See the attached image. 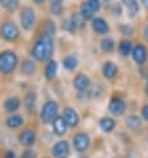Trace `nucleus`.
<instances>
[{
    "label": "nucleus",
    "mask_w": 148,
    "mask_h": 158,
    "mask_svg": "<svg viewBox=\"0 0 148 158\" xmlns=\"http://www.w3.org/2000/svg\"><path fill=\"white\" fill-rule=\"evenodd\" d=\"M132 57L138 64H143L147 60V49L143 44H138L132 48Z\"/></svg>",
    "instance_id": "6e6552de"
},
{
    "label": "nucleus",
    "mask_w": 148,
    "mask_h": 158,
    "mask_svg": "<svg viewBox=\"0 0 148 158\" xmlns=\"http://www.w3.org/2000/svg\"><path fill=\"white\" fill-rule=\"evenodd\" d=\"M23 122H24V120L21 116H11L7 120V126L8 128L15 129V128H19V126L23 125Z\"/></svg>",
    "instance_id": "4be33fe9"
},
{
    "label": "nucleus",
    "mask_w": 148,
    "mask_h": 158,
    "mask_svg": "<svg viewBox=\"0 0 148 158\" xmlns=\"http://www.w3.org/2000/svg\"><path fill=\"white\" fill-rule=\"evenodd\" d=\"M126 125L131 130H138L140 128V118L138 116H130L127 120H126Z\"/></svg>",
    "instance_id": "412c9836"
},
{
    "label": "nucleus",
    "mask_w": 148,
    "mask_h": 158,
    "mask_svg": "<svg viewBox=\"0 0 148 158\" xmlns=\"http://www.w3.org/2000/svg\"><path fill=\"white\" fill-rule=\"evenodd\" d=\"M53 124V130H54V133L57 134V135H62L65 131H66V122L64 121V118L62 117H56L54 118V121L52 122Z\"/></svg>",
    "instance_id": "4468645a"
},
{
    "label": "nucleus",
    "mask_w": 148,
    "mask_h": 158,
    "mask_svg": "<svg viewBox=\"0 0 148 158\" xmlns=\"http://www.w3.org/2000/svg\"><path fill=\"white\" fill-rule=\"evenodd\" d=\"M57 112H58V105L56 101H48L44 104V106L41 109V121L44 124H50L54 121V118L57 117Z\"/></svg>",
    "instance_id": "7ed1b4c3"
},
{
    "label": "nucleus",
    "mask_w": 148,
    "mask_h": 158,
    "mask_svg": "<svg viewBox=\"0 0 148 158\" xmlns=\"http://www.w3.org/2000/svg\"><path fill=\"white\" fill-rule=\"evenodd\" d=\"M62 64L68 71H73V69H76V67H77V59L73 57V56H68V57H65L62 60Z\"/></svg>",
    "instance_id": "a878e982"
},
{
    "label": "nucleus",
    "mask_w": 148,
    "mask_h": 158,
    "mask_svg": "<svg viewBox=\"0 0 148 158\" xmlns=\"http://www.w3.org/2000/svg\"><path fill=\"white\" fill-rule=\"evenodd\" d=\"M147 94H148V84H147Z\"/></svg>",
    "instance_id": "ea45409f"
},
{
    "label": "nucleus",
    "mask_w": 148,
    "mask_h": 158,
    "mask_svg": "<svg viewBox=\"0 0 148 158\" xmlns=\"http://www.w3.org/2000/svg\"><path fill=\"white\" fill-rule=\"evenodd\" d=\"M144 35H146V39L148 40V27L146 28V31H144Z\"/></svg>",
    "instance_id": "e433bc0d"
},
{
    "label": "nucleus",
    "mask_w": 148,
    "mask_h": 158,
    "mask_svg": "<svg viewBox=\"0 0 148 158\" xmlns=\"http://www.w3.org/2000/svg\"><path fill=\"white\" fill-rule=\"evenodd\" d=\"M89 84H90V80L86 74H78V76L74 78V86H76L77 90H86L89 88Z\"/></svg>",
    "instance_id": "ddd939ff"
},
{
    "label": "nucleus",
    "mask_w": 148,
    "mask_h": 158,
    "mask_svg": "<svg viewBox=\"0 0 148 158\" xmlns=\"http://www.w3.org/2000/svg\"><path fill=\"white\" fill-rule=\"evenodd\" d=\"M50 11L54 15H60L62 12V4H57V3H50Z\"/></svg>",
    "instance_id": "c756f323"
},
{
    "label": "nucleus",
    "mask_w": 148,
    "mask_h": 158,
    "mask_svg": "<svg viewBox=\"0 0 148 158\" xmlns=\"http://www.w3.org/2000/svg\"><path fill=\"white\" fill-rule=\"evenodd\" d=\"M102 49L104 52H107V53L112 52V51H114V41H112L111 39H108V37L103 39V40H102Z\"/></svg>",
    "instance_id": "cd10ccee"
},
{
    "label": "nucleus",
    "mask_w": 148,
    "mask_h": 158,
    "mask_svg": "<svg viewBox=\"0 0 148 158\" xmlns=\"http://www.w3.org/2000/svg\"><path fill=\"white\" fill-rule=\"evenodd\" d=\"M20 19H21V25H23V28L27 29V31L32 29L33 25H34V21H36L34 12H33L32 8H29V7H25L24 10L21 11Z\"/></svg>",
    "instance_id": "39448f33"
},
{
    "label": "nucleus",
    "mask_w": 148,
    "mask_h": 158,
    "mask_svg": "<svg viewBox=\"0 0 148 158\" xmlns=\"http://www.w3.org/2000/svg\"><path fill=\"white\" fill-rule=\"evenodd\" d=\"M108 109L114 116H122L124 113L126 105L120 98H112L110 105H108Z\"/></svg>",
    "instance_id": "1a4fd4ad"
},
{
    "label": "nucleus",
    "mask_w": 148,
    "mask_h": 158,
    "mask_svg": "<svg viewBox=\"0 0 148 158\" xmlns=\"http://www.w3.org/2000/svg\"><path fill=\"white\" fill-rule=\"evenodd\" d=\"M99 126H101V129L103 131H111L112 129H114V126H115V122L112 118H108V117H104L101 120V122H99Z\"/></svg>",
    "instance_id": "aec40b11"
},
{
    "label": "nucleus",
    "mask_w": 148,
    "mask_h": 158,
    "mask_svg": "<svg viewBox=\"0 0 148 158\" xmlns=\"http://www.w3.org/2000/svg\"><path fill=\"white\" fill-rule=\"evenodd\" d=\"M0 3L8 11H15L19 6V0H0Z\"/></svg>",
    "instance_id": "bb28decb"
},
{
    "label": "nucleus",
    "mask_w": 148,
    "mask_h": 158,
    "mask_svg": "<svg viewBox=\"0 0 148 158\" xmlns=\"http://www.w3.org/2000/svg\"><path fill=\"white\" fill-rule=\"evenodd\" d=\"M91 25H93V29L99 35H103V33L108 32V24L102 19V17H95V19H93Z\"/></svg>",
    "instance_id": "f8f14e48"
},
{
    "label": "nucleus",
    "mask_w": 148,
    "mask_h": 158,
    "mask_svg": "<svg viewBox=\"0 0 148 158\" xmlns=\"http://www.w3.org/2000/svg\"><path fill=\"white\" fill-rule=\"evenodd\" d=\"M119 52L122 56H128L132 52V45L128 40H122L119 43Z\"/></svg>",
    "instance_id": "b1692460"
},
{
    "label": "nucleus",
    "mask_w": 148,
    "mask_h": 158,
    "mask_svg": "<svg viewBox=\"0 0 148 158\" xmlns=\"http://www.w3.org/2000/svg\"><path fill=\"white\" fill-rule=\"evenodd\" d=\"M19 106H20V100L17 97H11L4 102V109L7 112H15L19 109Z\"/></svg>",
    "instance_id": "f3484780"
},
{
    "label": "nucleus",
    "mask_w": 148,
    "mask_h": 158,
    "mask_svg": "<svg viewBox=\"0 0 148 158\" xmlns=\"http://www.w3.org/2000/svg\"><path fill=\"white\" fill-rule=\"evenodd\" d=\"M57 74V63L54 60H50L45 67V77L46 80H53Z\"/></svg>",
    "instance_id": "dca6fc26"
},
{
    "label": "nucleus",
    "mask_w": 148,
    "mask_h": 158,
    "mask_svg": "<svg viewBox=\"0 0 148 158\" xmlns=\"http://www.w3.org/2000/svg\"><path fill=\"white\" fill-rule=\"evenodd\" d=\"M62 28L68 29V31H70V32L76 29V28L73 27V23H72V20H70V19H68V20H65V21H64V23H62Z\"/></svg>",
    "instance_id": "2f4dec72"
},
{
    "label": "nucleus",
    "mask_w": 148,
    "mask_h": 158,
    "mask_svg": "<svg viewBox=\"0 0 148 158\" xmlns=\"http://www.w3.org/2000/svg\"><path fill=\"white\" fill-rule=\"evenodd\" d=\"M34 139H36V133H34V130H32V129L24 130L19 137L20 143L24 145V146H30V145L34 142Z\"/></svg>",
    "instance_id": "9b49d317"
},
{
    "label": "nucleus",
    "mask_w": 148,
    "mask_h": 158,
    "mask_svg": "<svg viewBox=\"0 0 148 158\" xmlns=\"http://www.w3.org/2000/svg\"><path fill=\"white\" fill-rule=\"evenodd\" d=\"M69 143L66 141H60L57 142L52 149V153L56 158H66L69 156Z\"/></svg>",
    "instance_id": "0eeeda50"
},
{
    "label": "nucleus",
    "mask_w": 148,
    "mask_h": 158,
    "mask_svg": "<svg viewBox=\"0 0 148 158\" xmlns=\"http://www.w3.org/2000/svg\"><path fill=\"white\" fill-rule=\"evenodd\" d=\"M52 53H53V39L49 35L42 33L34 43L32 56L38 61H45L50 59Z\"/></svg>",
    "instance_id": "f257e3e1"
},
{
    "label": "nucleus",
    "mask_w": 148,
    "mask_h": 158,
    "mask_svg": "<svg viewBox=\"0 0 148 158\" xmlns=\"http://www.w3.org/2000/svg\"><path fill=\"white\" fill-rule=\"evenodd\" d=\"M62 0H50V3H57V4H61Z\"/></svg>",
    "instance_id": "c9c22d12"
},
{
    "label": "nucleus",
    "mask_w": 148,
    "mask_h": 158,
    "mask_svg": "<svg viewBox=\"0 0 148 158\" xmlns=\"http://www.w3.org/2000/svg\"><path fill=\"white\" fill-rule=\"evenodd\" d=\"M34 69H36V65L32 60H25L23 65H21V71H23L25 74H32L34 72Z\"/></svg>",
    "instance_id": "393cba45"
},
{
    "label": "nucleus",
    "mask_w": 148,
    "mask_h": 158,
    "mask_svg": "<svg viewBox=\"0 0 148 158\" xmlns=\"http://www.w3.org/2000/svg\"><path fill=\"white\" fill-rule=\"evenodd\" d=\"M124 3V6L127 7V10L130 12V15L134 16L138 14L139 11V6H138V0H122Z\"/></svg>",
    "instance_id": "5701e85b"
},
{
    "label": "nucleus",
    "mask_w": 148,
    "mask_h": 158,
    "mask_svg": "<svg viewBox=\"0 0 148 158\" xmlns=\"http://www.w3.org/2000/svg\"><path fill=\"white\" fill-rule=\"evenodd\" d=\"M81 12L80 14L82 15V17H84L85 20H88V19H93V15H94V11H93V8H91L88 2H84L81 4Z\"/></svg>",
    "instance_id": "6ab92c4d"
},
{
    "label": "nucleus",
    "mask_w": 148,
    "mask_h": 158,
    "mask_svg": "<svg viewBox=\"0 0 148 158\" xmlns=\"http://www.w3.org/2000/svg\"><path fill=\"white\" fill-rule=\"evenodd\" d=\"M70 20H72V23H73V27H74V28H81L82 25H84V23H85V19L82 17L81 14H76Z\"/></svg>",
    "instance_id": "c85d7f7f"
},
{
    "label": "nucleus",
    "mask_w": 148,
    "mask_h": 158,
    "mask_svg": "<svg viewBox=\"0 0 148 158\" xmlns=\"http://www.w3.org/2000/svg\"><path fill=\"white\" fill-rule=\"evenodd\" d=\"M44 0H34V3H37V4H40V3H42Z\"/></svg>",
    "instance_id": "58836bf2"
},
{
    "label": "nucleus",
    "mask_w": 148,
    "mask_h": 158,
    "mask_svg": "<svg viewBox=\"0 0 148 158\" xmlns=\"http://www.w3.org/2000/svg\"><path fill=\"white\" fill-rule=\"evenodd\" d=\"M4 158H15V153L11 152V150H8V152H6V156H4Z\"/></svg>",
    "instance_id": "f704fd0d"
},
{
    "label": "nucleus",
    "mask_w": 148,
    "mask_h": 158,
    "mask_svg": "<svg viewBox=\"0 0 148 158\" xmlns=\"http://www.w3.org/2000/svg\"><path fill=\"white\" fill-rule=\"evenodd\" d=\"M142 114H143V117H144V120H148V105H146V106L143 108Z\"/></svg>",
    "instance_id": "72a5a7b5"
},
{
    "label": "nucleus",
    "mask_w": 148,
    "mask_h": 158,
    "mask_svg": "<svg viewBox=\"0 0 148 158\" xmlns=\"http://www.w3.org/2000/svg\"><path fill=\"white\" fill-rule=\"evenodd\" d=\"M118 72V68H116V65L114 63H111V61H107V63L103 64V69H102V73L104 77L107 78H112Z\"/></svg>",
    "instance_id": "2eb2a0df"
},
{
    "label": "nucleus",
    "mask_w": 148,
    "mask_h": 158,
    "mask_svg": "<svg viewBox=\"0 0 148 158\" xmlns=\"http://www.w3.org/2000/svg\"><path fill=\"white\" fill-rule=\"evenodd\" d=\"M90 145V138L88 134L85 133H78L74 137V148L77 152H85Z\"/></svg>",
    "instance_id": "423d86ee"
},
{
    "label": "nucleus",
    "mask_w": 148,
    "mask_h": 158,
    "mask_svg": "<svg viewBox=\"0 0 148 158\" xmlns=\"http://www.w3.org/2000/svg\"><path fill=\"white\" fill-rule=\"evenodd\" d=\"M17 67V56L11 51H6L0 53V72L11 73Z\"/></svg>",
    "instance_id": "f03ea898"
},
{
    "label": "nucleus",
    "mask_w": 148,
    "mask_h": 158,
    "mask_svg": "<svg viewBox=\"0 0 148 158\" xmlns=\"http://www.w3.org/2000/svg\"><path fill=\"white\" fill-rule=\"evenodd\" d=\"M36 157V153L33 150H25L23 154H21V158H34Z\"/></svg>",
    "instance_id": "473e14b6"
},
{
    "label": "nucleus",
    "mask_w": 148,
    "mask_h": 158,
    "mask_svg": "<svg viewBox=\"0 0 148 158\" xmlns=\"http://www.w3.org/2000/svg\"><path fill=\"white\" fill-rule=\"evenodd\" d=\"M62 118H64V121L66 122V125L72 126V128H74V126L78 124V114L73 110L72 108H66V109H65L64 114H62Z\"/></svg>",
    "instance_id": "9d476101"
},
{
    "label": "nucleus",
    "mask_w": 148,
    "mask_h": 158,
    "mask_svg": "<svg viewBox=\"0 0 148 158\" xmlns=\"http://www.w3.org/2000/svg\"><path fill=\"white\" fill-rule=\"evenodd\" d=\"M34 105H36V93L34 92H29L25 96V106H27L29 113L34 112Z\"/></svg>",
    "instance_id": "a211bd4d"
},
{
    "label": "nucleus",
    "mask_w": 148,
    "mask_h": 158,
    "mask_svg": "<svg viewBox=\"0 0 148 158\" xmlns=\"http://www.w3.org/2000/svg\"><path fill=\"white\" fill-rule=\"evenodd\" d=\"M142 2L144 3V6H146V7H148V0H142Z\"/></svg>",
    "instance_id": "4c0bfd02"
},
{
    "label": "nucleus",
    "mask_w": 148,
    "mask_h": 158,
    "mask_svg": "<svg viewBox=\"0 0 148 158\" xmlns=\"http://www.w3.org/2000/svg\"><path fill=\"white\" fill-rule=\"evenodd\" d=\"M86 2H88L89 6L93 8V11H94V12H95V11H98L99 8H101V2H99V0H86Z\"/></svg>",
    "instance_id": "7c9ffc66"
},
{
    "label": "nucleus",
    "mask_w": 148,
    "mask_h": 158,
    "mask_svg": "<svg viewBox=\"0 0 148 158\" xmlns=\"http://www.w3.org/2000/svg\"><path fill=\"white\" fill-rule=\"evenodd\" d=\"M2 37L8 41H15L19 37V28L14 23L7 21L2 25Z\"/></svg>",
    "instance_id": "20e7f679"
}]
</instances>
